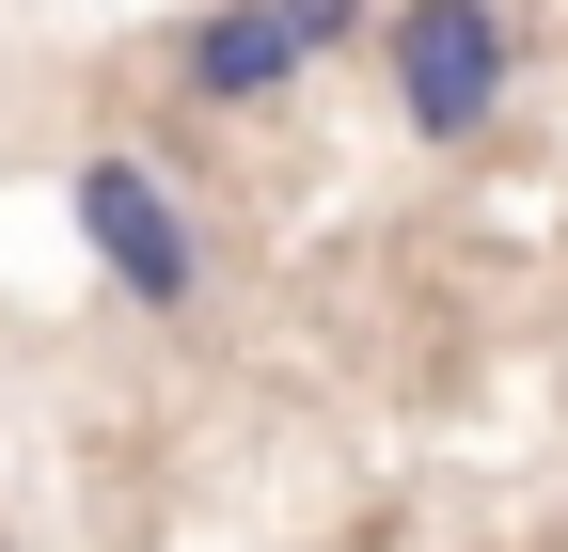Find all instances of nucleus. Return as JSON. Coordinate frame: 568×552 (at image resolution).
Wrapping results in <instances>:
<instances>
[{
  "label": "nucleus",
  "instance_id": "f257e3e1",
  "mask_svg": "<svg viewBox=\"0 0 568 552\" xmlns=\"http://www.w3.org/2000/svg\"><path fill=\"white\" fill-rule=\"evenodd\" d=\"M379 80H395V126H410V143L458 159L521 95V17H506V0H395V17H379Z\"/></svg>",
  "mask_w": 568,
  "mask_h": 552
},
{
  "label": "nucleus",
  "instance_id": "f03ea898",
  "mask_svg": "<svg viewBox=\"0 0 568 552\" xmlns=\"http://www.w3.org/2000/svg\"><path fill=\"white\" fill-rule=\"evenodd\" d=\"M63 222H80V253L111 268V285L142 300V316H190L205 300V237H190V205L142 174L126 143H95V159H63Z\"/></svg>",
  "mask_w": 568,
  "mask_h": 552
},
{
  "label": "nucleus",
  "instance_id": "7ed1b4c3",
  "mask_svg": "<svg viewBox=\"0 0 568 552\" xmlns=\"http://www.w3.org/2000/svg\"><path fill=\"white\" fill-rule=\"evenodd\" d=\"M316 80V48L284 0H205V17H174V95L190 111H284Z\"/></svg>",
  "mask_w": 568,
  "mask_h": 552
},
{
  "label": "nucleus",
  "instance_id": "20e7f679",
  "mask_svg": "<svg viewBox=\"0 0 568 552\" xmlns=\"http://www.w3.org/2000/svg\"><path fill=\"white\" fill-rule=\"evenodd\" d=\"M284 17H301V48L332 63V48H379V17H395V0H284Z\"/></svg>",
  "mask_w": 568,
  "mask_h": 552
}]
</instances>
